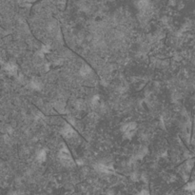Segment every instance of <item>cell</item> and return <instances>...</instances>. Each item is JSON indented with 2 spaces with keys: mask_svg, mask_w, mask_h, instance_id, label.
Listing matches in <instances>:
<instances>
[{
  "mask_svg": "<svg viewBox=\"0 0 195 195\" xmlns=\"http://www.w3.org/2000/svg\"><path fill=\"white\" fill-rule=\"evenodd\" d=\"M59 158L66 165L72 166V165L75 164V162L73 161L72 157V155L70 153V150L68 149L67 147H64L63 149H61L60 152H59Z\"/></svg>",
  "mask_w": 195,
  "mask_h": 195,
  "instance_id": "6da1fadb",
  "label": "cell"
},
{
  "mask_svg": "<svg viewBox=\"0 0 195 195\" xmlns=\"http://www.w3.org/2000/svg\"><path fill=\"white\" fill-rule=\"evenodd\" d=\"M136 129H137V125L136 123L134 122H131V123H129L127 125H125L123 129H122V131L124 135L127 137V138H130L131 136H133L136 133Z\"/></svg>",
  "mask_w": 195,
  "mask_h": 195,
  "instance_id": "7a4b0ae2",
  "label": "cell"
},
{
  "mask_svg": "<svg viewBox=\"0 0 195 195\" xmlns=\"http://www.w3.org/2000/svg\"><path fill=\"white\" fill-rule=\"evenodd\" d=\"M62 135L64 137H68V138H72L74 135V129L71 127L70 125H66L64 128H63L62 131H61Z\"/></svg>",
  "mask_w": 195,
  "mask_h": 195,
  "instance_id": "3957f363",
  "label": "cell"
},
{
  "mask_svg": "<svg viewBox=\"0 0 195 195\" xmlns=\"http://www.w3.org/2000/svg\"><path fill=\"white\" fill-rule=\"evenodd\" d=\"M95 169L97 171L101 172V173H113L114 171H113V168L106 166V165H103V164H98L95 166Z\"/></svg>",
  "mask_w": 195,
  "mask_h": 195,
  "instance_id": "277c9868",
  "label": "cell"
},
{
  "mask_svg": "<svg viewBox=\"0 0 195 195\" xmlns=\"http://www.w3.org/2000/svg\"><path fill=\"white\" fill-rule=\"evenodd\" d=\"M46 159H47V152L45 150H41L40 152H38V155H37V161L39 163H43V162H45Z\"/></svg>",
  "mask_w": 195,
  "mask_h": 195,
  "instance_id": "5b68a950",
  "label": "cell"
},
{
  "mask_svg": "<svg viewBox=\"0 0 195 195\" xmlns=\"http://www.w3.org/2000/svg\"><path fill=\"white\" fill-rule=\"evenodd\" d=\"M6 70H7V72L11 74H15L17 69H16V66L14 64H8L6 66Z\"/></svg>",
  "mask_w": 195,
  "mask_h": 195,
  "instance_id": "8992f818",
  "label": "cell"
},
{
  "mask_svg": "<svg viewBox=\"0 0 195 195\" xmlns=\"http://www.w3.org/2000/svg\"><path fill=\"white\" fill-rule=\"evenodd\" d=\"M90 73H91V67L84 66L80 71V74L82 75V76H87V75H89Z\"/></svg>",
  "mask_w": 195,
  "mask_h": 195,
  "instance_id": "52a82bcc",
  "label": "cell"
},
{
  "mask_svg": "<svg viewBox=\"0 0 195 195\" xmlns=\"http://www.w3.org/2000/svg\"><path fill=\"white\" fill-rule=\"evenodd\" d=\"M30 87L34 90H39L41 88V83L38 82V81H33V82L30 83Z\"/></svg>",
  "mask_w": 195,
  "mask_h": 195,
  "instance_id": "ba28073f",
  "label": "cell"
},
{
  "mask_svg": "<svg viewBox=\"0 0 195 195\" xmlns=\"http://www.w3.org/2000/svg\"><path fill=\"white\" fill-rule=\"evenodd\" d=\"M99 96L98 95H95L93 98H92V100H91V103H92V105L93 106H97L98 104H99Z\"/></svg>",
  "mask_w": 195,
  "mask_h": 195,
  "instance_id": "9c48e42d",
  "label": "cell"
},
{
  "mask_svg": "<svg viewBox=\"0 0 195 195\" xmlns=\"http://www.w3.org/2000/svg\"><path fill=\"white\" fill-rule=\"evenodd\" d=\"M138 195H149V193L148 191H146V190H143V191H141Z\"/></svg>",
  "mask_w": 195,
  "mask_h": 195,
  "instance_id": "30bf717a",
  "label": "cell"
}]
</instances>
